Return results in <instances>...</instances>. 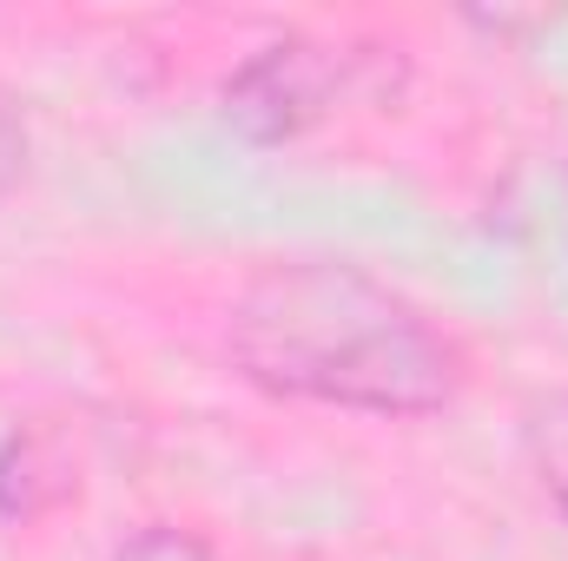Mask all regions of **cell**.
I'll return each mask as SVG.
<instances>
[{"instance_id": "6da1fadb", "label": "cell", "mask_w": 568, "mask_h": 561, "mask_svg": "<svg viewBox=\"0 0 568 561\" xmlns=\"http://www.w3.org/2000/svg\"><path fill=\"white\" fill-rule=\"evenodd\" d=\"M225 350L272 397L371 417H429L469 384V357L443 324L384 278L331 258L258 272L232 304Z\"/></svg>"}, {"instance_id": "7a4b0ae2", "label": "cell", "mask_w": 568, "mask_h": 561, "mask_svg": "<svg viewBox=\"0 0 568 561\" xmlns=\"http://www.w3.org/2000/svg\"><path fill=\"white\" fill-rule=\"evenodd\" d=\"M331 93H337L331 53H317V47H304V40H278V47L252 53V60L232 73L225 113H232V126H239L245 140L272 145V140H297L311 120H324Z\"/></svg>"}, {"instance_id": "3957f363", "label": "cell", "mask_w": 568, "mask_h": 561, "mask_svg": "<svg viewBox=\"0 0 568 561\" xmlns=\"http://www.w3.org/2000/svg\"><path fill=\"white\" fill-rule=\"evenodd\" d=\"M529 449H536V469L556 496V509L568 516V397H549L536 404V422H529Z\"/></svg>"}, {"instance_id": "277c9868", "label": "cell", "mask_w": 568, "mask_h": 561, "mask_svg": "<svg viewBox=\"0 0 568 561\" xmlns=\"http://www.w3.org/2000/svg\"><path fill=\"white\" fill-rule=\"evenodd\" d=\"M113 561H219V555H212L192 529H165V522H152V529H140Z\"/></svg>"}, {"instance_id": "5b68a950", "label": "cell", "mask_w": 568, "mask_h": 561, "mask_svg": "<svg viewBox=\"0 0 568 561\" xmlns=\"http://www.w3.org/2000/svg\"><path fill=\"white\" fill-rule=\"evenodd\" d=\"M20 165H27V126H20V113H13V100L0 93V192L20 178Z\"/></svg>"}]
</instances>
